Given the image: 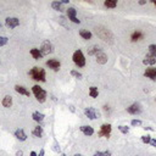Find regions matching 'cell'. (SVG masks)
<instances>
[{
	"instance_id": "6da1fadb",
	"label": "cell",
	"mask_w": 156,
	"mask_h": 156,
	"mask_svg": "<svg viewBox=\"0 0 156 156\" xmlns=\"http://www.w3.org/2000/svg\"><path fill=\"white\" fill-rule=\"evenodd\" d=\"M28 75H29L30 78L34 79V81H37V82H45L46 81V78H45L46 77L45 70L41 68V67H38V66L33 67L32 70L28 72Z\"/></svg>"
},
{
	"instance_id": "7a4b0ae2",
	"label": "cell",
	"mask_w": 156,
	"mask_h": 156,
	"mask_svg": "<svg viewBox=\"0 0 156 156\" xmlns=\"http://www.w3.org/2000/svg\"><path fill=\"white\" fill-rule=\"evenodd\" d=\"M32 91H33V94H34V97H36V99L39 101V102H45V100H46V97H48V93L41 88V87H39V86H33V88H32Z\"/></svg>"
},
{
	"instance_id": "3957f363",
	"label": "cell",
	"mask_w": 156,
	"mask_h": 156,
	"mask_svg": "<svg viewBox=\"0 0 156 156\" xmlns=\"http://www.w3.org/2000/svg\"><path fill=\"white\" fill-rule=\"evenodd\" d=\"M72 60H73L75 65L78 67H84L86 66V57L83 55V51L81 49L76 50L73 53V56H72Z\"/></svg>"
},
{
	"instance_id": "277c9868",
	"label": "cell",
	"mask_w": 156,
	"mask_h": 156,
	"mask_svg": "<svg viewBox=\"0 0 156 156\" xmlns=\"http://www.w3.org/2000/svg\"><path fill=\"white\" fill-rule=\"evenodd\" d=\"M39 50H40L41 55L45 56V55H49L51 53H54V46H53V44H51V41L45 40V41H43V44H41Z\"/></svg>"
},
{
	"instance_id": "5b68a950",
	"label": "cell",
	"mask_w": 156,
	"mask_h": 156,
	"mask_svg": "<svg viewBox=\"0 0 156 156\" xmlns=\"http://www.w3.org/2000/svg\"><path fill=\"white\" fill-rule=\"evenodd\" d=\"M111 131H112L111 124H110V123H104V124H101L100 131L98 132V137L110 138V136H111Z\"/></svg>"
},
{
	"instance_id": "8992f818",
	"label": "cell",
	"mask_w": 156,
	"mask_h": 156,
	"mask_svg": "<svg viewBox=\"0 0 156 156\" xmlns=\"http://www.w3.org/2000/svg\"><path fill=\"white\" fill-rule=\"evenodd\" d=\"M84 115L89 120H97V118L100 117V113L94 107H87V109H84Z\"/></svg>"
},
{
	"instance_id": "52a82bcc",
	"label": "cell",
	"mask_w": 156,
	"mask_h": 156,
	"mask_svg": "<svg viewBox=\"0 0 156 156\" xmlns=\"http://www.w3.org/2000/svg\"><path fill=\"white\" fill-rule=\"evenodd\" d=\"M143 64L144 65H147V66H152V65H155L156 64V54H154V53H149L145 55V57L143 59Z\"/></svg>"
},
{
	"instance_id": "ba28073f",
	"label": "cell",
	"mask_w": 156,
	"mask_h": 156,
	"mask_svg": "<svg viewBox=\"0 0 156 156\" xmlns=\"http://www.w3.org/2000/svg\"><path fill=\"white\" fill-rule=\"evenodd\" d=\"M5 26L10 29L16 28L17 26H20V20L17 17H7L5 20Z\"/></svg>"
},
{
	"instance_id": "9c48e42d",
	"label": "cell",
	"mask_w": 156,
	"mask_h": 156,
	"mask_svg": "<svg viewBox=\"0 0 156 156\" xmlns=\"http://www.w3.org/2000/svg\"><path fill=\"white\" fill-rule=\"evenodd\" d=\"M67 17L68 20H71L73 23H79L81 21L77 18V10L75 7H68L67 9Z\"/></svg>"
},
{
	"instance_id": "30bf717a",
	"label": "cell",
	"mask_w": 156,
	"mask_h": 156,
	"mask_svg": "<svg viewBox=\"0 0 156 156\" xmlns=\"http://www.w3.org/2000/svg\"><path fill=\"white\" fill-rule=\"evenodd\" d=\"M45 65H46L49 68H51L53 71H55V72H57V71L60 70V67H61L60 61H57V60H55V59H50V60H48V61L45 62Z\"/></svg>"
},
{
	"instance_id": "8fae6325",
	"label": "cell",
	"mask_w": 156,
	"mask_h": 156,
	"mask_svg": "<svg viewBox=\"0 0 156 156\" xmlns=\"http://www.w3.org/2000/svg\"><path fill=\"white\" fill-rule=\"evenodd\" d=\"M127 112L131 113V115H139V113L141 112V106L139 105V104L134 102L129 107H127Z\"/></svg>"
},
{
	"instance_id": "7c38bea8",
	"label": "cell",
	"mask_w": 156,
	"mask_h": 156,
	"mask_svg": "<svg viewBox=\"0 0 156 156\" xmlns=\"http://www.w3.org/2000/svg\"><path fill=\"white\" fill-rule=\"evenodd\" d=\"M144 76L151 81H156V67H148L144 71Z\"/></svg>"
},
{
	"instance_id": "4fadbf2b",
	"label": "cell",
	"mask_w": 156,
	"mask_h": 156,
	"mask_svg": "<svg viewBox=\"0 0 156 156\" xmlns=\"http://www.w3.org/2000/svg\"><path fill=\"white\" fill-rule=\"evenodd\" d=\"M95 56H97V62H98V64H100V65H105L106 62H107V55L104 53L102 50H100Z\"/></svg>"
},
{
	"instance_id": "5bb4252c",
	"label": "cell",
	"mask_w": 156,
	"mask_h": 156,
	"mask_svg": "<svg viewBox=\"0 0 156 156\" xmlns=\"http://www.w3.org/2000/svg\"><path fill=\"white\" fill-rule=\"evenodd\" d=\"M141 39H144V33L140 32V30H134L131 36V41L136 43V41H140Z\"/></svg>"
},
{
	"instance_id": "9a60e30c",
	"label": "cell",
	"mask_w": 156,
	"mask_h": 156,
	"mask_svg": "<svg viewBox=\"0 0 156 156\" xmlns=\"http://www.w3.org/2000/svg\"><path fill=\"white\" fill-rule=\"evenodd\" d=\"M79 129L87 137H90V136H93V134H94V128L90 127V126H81Z\"/></svg>"
},
{
	"instance_id": "2e32d148",
	"label": "cell",
	"mask_w": 156,
	"mask_h": 156,
	"mask_svg": "<svg viewBox=\"0 0 156 156\" xmlns=\"http://www.w3.org/2000/svg\"><path fill=\"white\" fill-rule=\"evenodd\" d=\"M15 137H16L18 140H21V141H25V140L27 139V134L25 133V131H23L22 128H20V129H17V131L15 132Z\"/></svg>"
},
{
	"instance_id": "e0dca14e",
	"label": "cell",
	"mask_w": 156,
	"mask_h": 156,
	"mask_svg": "<svg viewBox=\"0 0 156 156\" xmlns=\"http://www.w3.org/2000/svg\"><path fill=\"white\" fill-rule=\"evenodd\" d=\"M97 34L102 39V40H105V41H107L109 39H107V34H111L107 29H98L97 28Z\"/></svg>"
},
{
	"instance_id": "ac0fdd59",
	"label": "cell",
	"mask_w": 156,
	"mask_h": 156,
	"mask_svg": "<svg viewBox=\"0 0 156 156\" xmlns=\"http://www.w3.org/2000/svg\"><path fill=\"white\" fill-rule=\"evenodd\" d=\"M15 90L18 93V94H21V95H26V97H29L30 95V93H29V90H27L25 87H22V86H15Z\"/></svg>"
},
{
	"instance_id": "d6986e66",
	"label": "cell",
	"mask_w": 156,
	"mask_h": 156,
	"mask_svg": "<svg viewBox=\"0 0 156 156\" xmlns=\"http://www.w3.org/2000/svg\"><path fill=\"white\" fill-rule=\"evenodd\" d=\"M1 104H3L4 107H7V109L11 107L12 106V97L11 95H5L3 101H1Z\"/></svg>"
},
{
	"instance_id": "ffe728a7",
	"label": "cell",
	"mask_w": 156,
	"mask_h": 156,
	"mask_svg": "<svg viewBox=\"0 0 156 156\" xmlns=\"http://www.w3.org/2000/svg\"><path fill=\"white\" fill-rule=\"evenodd\" d=\"M32 134L34 137H37V138H41L44 136V129H43V127H40V126H37V127H34V129L32 131Z\"/></svg>"
},
{
	"instance_id": "44dd1931",
	"label": "cell",
	"mask_w": 156,
	"mask_h": 156,
	"mask_svg": "<svg viewBox=\"0 0 156 156\" xmlns=\"http://www.w3.org/2000/svg\"><path fill=\"white\" fill-rule=\"evenodd\" d=\"M30 55L33 56V59H34V60H40V59H43V55H41L40 50H39V49H37V48L30 49Z\"/></svg>"
},
{
	"instance_id": "7402d4cb",
	"label": "cell",
	"mask_w": 156,
	"mask_h": 156,
	"mask_svg": "<svg viewBox=\"0 0 156 156\" xmlns=\"http://www.w3.org/2000/svg\"><path fill=\"white\" fill-rule=\"evenodd\" d=\"M101 49L98 45H91L90 48H88V55L89 56H95Z\"/></svg>"
},
{
	"instance_id": "603a6c76",
	"label": "cell",
	"mask_w": 156,
	"mask_h": 156,
	"mask_svg": "<svg viewBox=\"0 0 156 156\" xmlns=\"http://www.w3.org/2000/svg\"><path fill=\"white\" fill-rule=\"evenodd\" d=\"M79 36H81L83 39H86V40H89V39H91V37H93L91 32H89V30H87V29H81V30H79Z\"/></svg>"
},
{
	"instance_id": "cb8c5ba5",
	"label": "cell",
	"mask_w": 156,
	"mask_h": 156,
	"mask_svg": "<svg viewBox=\"0 0 156 156\" xmlns=\"http://www.w3.org/2000/svg\"><path fill=\"white\" fill-rule=\"evenodd\" d=\"M44 115L43 113H40V112H38V111H36V112H33L32 113V118L36 121V122H43L44 121Z\"/></svg>"
},
{
	"instance_id": "d4e9b609",
	"label": "cell",
	"mask_w": 156,
	"mask_h": 156,
	"mask_svg": "<svg viewBox=\"0 0 156 156\" xmlns=\"http://www.w3.org/2000/svg\"><path fill=\"white\" fill-rule=\"evenodd\" d=\"M62 5H64V4H62L61 1H53V3H51V7H53L54 10H56V11H60V12H62L65 10Z\"/></svg>"
},
{
	"instance_id": "484cf974",
	"label": "cell",
	"mask_w": 156,
	"mask_h": 156,
	"mask_svg": "<svg viewBox=\"0 0 156 156\" xmlns=\"http://www.w3.org/2000/svg\"><path fill=\"white\" fill-rule=\"evenodd\" d=\"M104 6L107 9H115L117 6V0H105L104 1Z\"/></svg>"
},
{
	"instance_id": "4316f807",
	"label": "cell",
	"mask_w": 156,
	"mask_h": 156,
	"mask_svg": "<svg viewBox=\"0 0 156 156\" xmlns=\"http://www.w3.org/2000/svg\"><path fill=\"white\" fill-rule=\"evenodd\" d=\"M89 95H90V98H93V99L98 98V95H99L98 88H97V87H90V88H89Z\"/></svg>"
},
{
	"instance_id": "83f0119b",
	"label": "cell",
	"mask_w": 156,
	"mask_h": 156,
	"mask_svg": "<svg viewBox=\"0 0 156 156\" xmlns=\"http://www.w3.org/2000/svg\"><path fill=\"white\" fill-rule=\"evenodd\" d=\"M71 76H73V77L77 78V79H82V78H83V75L81 73V72L76 71V70H72V71H71Z\"/></svg>"
},
{
	"instance_id": "f1b7e54d",
	"label": "cell",
	"mask_w": 156,
	"mask_h": 156,
	"mask_svg": "<svg viewBox=\"0 0 156 156\" xmlns=\"http://www.w3.org/2000/svg\"><path fill=\"white\" fill-rule=\"evenodd\" d=\"M93 156H111V151H97Z\"/></svg>"
},
{
	"instance_id": "f546056e",
	"label": "cell",
	"mask_w": 156,
	"mask_h": 156,
	"mask_svg": "<svg viewBox=\"0 0 156 156\" xmlns=\"http://www.w3.org/2000/svg\"><path fill=\"white\" fill-rule=\"evenodd\" d=\"M118 131L121 133H123V134H128L129 133V127H127V126H118Z\"/></svg>"
},
{
	"instance_id": "4dcf8cb0",
	"label": "cell",
	"mask_w": 156,
	"mask_h": 156,
	"mask_svg": "<svg viewBox=\"0 0 156 156\" xmlns=\"http://www.w3.org/2000/svg\"><path fill=\"white\" fill-rule=\"evenodd\" d=\"M140 139H141V143H144V144H150V141H151V137L148 136V134L147 136H143Z\"/></svg>"
},
{
	"instance_id": "1f68e13d",
	"label": "cell",
	"mask_w": 156,
	"mask_h": 156,
	"mask_svg": "<svg viewBox=\"0 0 156 156\" xmlns=\"http://www.w3.org/2000/svg\"><path fill=\"white\" fill-rule=\"evenodd\" d=\"M131 124H132L133 127H138V126H141L143 122H141L140 120H132V121H131Z\"/></svg>"
},
{
	"instance_id": "d6a6232c",
	"label": "cell",
	"mask_w": 156,
	"mask_h": 156,
	"mask_svg": "<svg viewBox=\"0 0 156 156\" xmlns=\"http://www.w3.org/2000/svg\"><path fill=\"white\" fill-rule=\"evenodd\" d=\"M7 41H9V38L7 37H0V46L6 45Z\"/></svg>"
},
{
	"instance_id": "836d02e7",
	"label": "cell",
	"mask_w": 156,
	"mask_h": 156,
	"mask_svg": "<svg viewBox=\"0 0 156 156\" xmlns=\"http://www.w3.org/2000/svg\"><path fill=\"white\" fill-rule=\"evenodd\" d=\"M149 51H150V53L156 54V44H151V45H149Z\"/></svg>"
},
{
	"instance_id": "e575fe53",
	"label": "cell",
	"mask_w": 156,
	"mask_h": 156,
	"mask_svg": "<svg viewBox=\"0 0 156 156\" xmlns=\"http://www.w3.org/2000/svg\"><path fill=\"white\" fill-rule=\"evenodd\" d=\"M150 145H151V147H154V148H156V139H151Z\"/></svg>"
},
{
	"instance_id": "d590c367",
	"label": "cell",
	"mask_w": 156,
	"mask_h": 156,
	"mask_svg": "<svg viewBox=\"0 0 156 156\" xmlns=\"http://www.w3.org/2000/svg\"><path fill=\"white\" fill-rule=\"evenodd\" d=\"M44 155H45V150H44V149H41V150H40V152H39V155H38V156H44Z\"/></svg>"
},
{
	"instance_id": "8d00e7d4",
	"label": "cell",
	"mask_w": 156,
	"mask_h": 156,
	"mask_svg": "<svg viewBox=\"0 0 156 156\" xmlns=\"http://www.w3.org/2000/svg\"><path fill=\"white\" fill-rule=\"evenodd\" d=\"M23 155V151L22 150H18L17 152H16V156H22Z\"/></svg>"
},
{
	"instance_id": "74e56055",
	"label": "cell",
	"mask_w": 156,
	"mask_h": 156,
	"mask_svg": "<svg viewBox=\"0 0 156 156\" xmlns=\"http://www.w3.org/2000/svg\"><path fill=\"white\" fill-rule=\"evenodd\" d=\"M147 4V0H140L139 1V5H145Z\"/></svg>"
},
{
	"instance_id": "f35d334b",
	"label": "cell",
	"mask_w": 156,
	"mask_h": 156,
	"mask_svg": "<svg viewBox=\"0 0 156 156\" xmlns=\"http://www.w3.org/2000/svg\"><path fill=\"white\" fill-rule=\"evenodd\" d=\"M30 156H38L36 151H30Z\"/></svg>"
},
{
	"instance_id": "ab89813d",
	"label": "cell",
	"mask_w": 156,
	"mask_h": 156,
	"mask_svg": "<svg viewBox=\"0 0 156 156\" xmlns=\"http://www.w3.org/2000/svg\"><path fill=\"white\" fill-rule=\"evenodd\" d=\"M61 3H62V4H68V3H70V0H62Z\"/></svg>"
},
{
	"instance_id": "60d3db41",
	"label": "cell",
	"mask_w": 156,
	"mask_h": 156,
	"mask_svg": "<svg viewBox=\"0 0 156 156\" xmlns=\"http://www.w3.org/2000/svg\"><path fill=\"white\" fill-rule=\"evenodd\" d=\"M151 4H152L154 6H156V0H151Z\"/></svg>"
},
{
	"instance_id": "b9f144b4",
	"label": "cell",
	"mask_w": 156,
	"mask_h": 156,
	"mask_svg": "<svg viewBox=\"0 0 156 156\" xmlns=\"http://www.w3.org/2000/svg\"><path fill=\"white\" fill-rule=\"evenodd\" d=\"M145 129H148V131H154V128H151V127H145Z\"/></svg>"
},
{
	"instance_id": "7bdbcfd3",
	"label": "cell",
	"mask_w": 156,
	"mask_h": 156,
	"mask_svg": "<svg viewBox=\"0 0 156 156\" xmlns=\"http://www.w3.org/2000/svg\"><path fill=\"white\" fill-rule=\"evenodd\" d=\"M73 156H83L82 154H76V155H73Z\"/></svg>"
},
{
	"instance_id": "ee69618b",
	"label": "cell",
	"mask_w": 156,
	"mask_h": 156,
	"mask_svg": "<svg viewBox=\"0 0 156 156\" xmlns=\"http://www.w3.org/2000/svg\"><path fill=\"white\" fill-rule=\"evenodd\" d=\"M0 27H1V23H0Z\"/></svg>"
},
{
	"instance_id": "f6af8a7d",
	"label": "cell",
	"mask_w": 156,
	"mask_h": 156,
	"mask_svg": "<svg viewBox=\"0 0 156 156\" xmlns=\"http://www.w3.org/2000/svg\"><path fill=\"white\" fill-rule=\"evenodd\" d=\"M137 156H139V155H137Z\"/></svg>"
}]
</instances>
